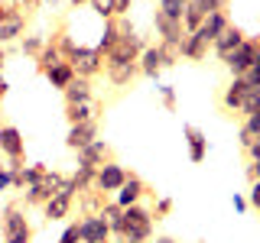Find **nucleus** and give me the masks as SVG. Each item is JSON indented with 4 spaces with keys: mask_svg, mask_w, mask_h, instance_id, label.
Masks as SVG:
<instances>
[{
    "mask_svg": "<svg viewBox=\"0 0 260 243\" xmlns=\"http://www.w3.org/2000/svg\"><path fill=\"white\" fill-rule=\"evenodd\" d=\"M65 178H69V175L55 172V169H46V175L39 178L36 185H26V188H23V205H26V208H43L52 194H59V188L65 185Z\"/></svg>",
    "mask_w": 260,
    "mask_h": 243,
    "instance_id": "obj_3",
    "label": "nucleus"
},
{
    "mask_svg": "<svg viewBox=\"0 0 260 243\" xmlns=\"http://www.w3.org/2000/svg\"><path fill=\"white\" fill-rule=\"evenodd\" d=\"M120 39V23H117V16H114V20H104V29H101V39H98V52L101 55H108L111 49H114V43H117Z\"/></svg>",
    "mask_w": 260,
    "mask_h": 243,
    "instance_id": "obj_26",
    "label": "nucleus"
},
{
    "mask_svg": "<svg viewBox=\"0 0 260 243\" xmlns=\"http://www.w3.org/2000/svg\"><path fill=\"white\" fill-rule=\"evenodd\" d=\"M94 175H98V169H91V166H78L69 178L75 182V188H78V194H81V191L94 188Z\"/></svg>",
    "mask_w": 260,
    "mask_h": 243,
    "instance_id": "obj_30",
    "label": "nucleus"
},
{
    "mask_svg": "<svg viewBox=\"0 0 260 243\" xmlns=\"http://www.w3.org/2000/svg\"><path fill=\"white\" fill-rule=\"evenodd\" d=\"M78 198H81V211H85V217H94V214H101V211H104V205H108V194H104V191H98V188H88V191H81Z\"/></svg>",
    "mask_w": 260,
    "mask_h": 243,
    "instance_id": "obj_24",
    "label": "nucleus"
},
{
    "mask_svg": "<svg viewBox=\"0 0 260 243\" xmlns=\"http://www.w3.org/2000/svg\"><path fill=\"white\" fill-rule=\"evenodd\" d=\"M169 211H173V201H169V198H159V201H156V208H153V217L159 221V217H166Z\"/></svg>",
    "mask_w": 260,
    "mask_h": 243,
    "instance_id": "obj_38",
    "label": "nucleus"
},
{
    "mask_svg": "<svg viewBox=\"0 0 260 243\" xmlns=\"http://www.w3.org/2000/svg\"><path fill=\"white\" fill-rule=\"evenodd\" d=\"M59 243H81V221H72L69 227H65Z\"/></svg>",
    "mask_w": 260,
    "mask_h": 243,
    "instance_id": "obj_33",
    "label": "nucleus"
},
{
    "mask_svg": "<svg viewBox=\"0 0 260 243\" xmlns=\"http://www.w3.org/2000/svg\"><path fill=\"white\" fill-rule=\"evenodd\" d=\"M247 91H250V85L244 78H231V85L221 91V97H218V107H221L224 113H241V107H244V97H247Z\"/></svg>",
    "mask_w": 260,
    "mask_h": 243,
    "instance_id": "obj_10",
    "label": "nucleus"
},
{
    "mask_svg": "<svg viewBox=\"0 0 260 243\" xmlns=\"http://www.w3.org/2000/svg\"><path fill=\"white\" fill-rule=\"evenodd\" d=\"M247 178H250V182H257V178H260V159H254L247 166Z\"/></svg>",
    "mask_w": 260,
    "mask_h": 243,
    "instance_id": "obj_45",
    "label": "nucleus"
},
{
    "mask_svg": "<svg viewBox=\"0 0 260 243\" xmlns=\"http://www.w3.org/2000/svg\"><path fill=\"white\" fill-rule=\"evenodd\" d=\"M228 26H231L228 13H224V10H215V13H208V16H205V23H202V26L195 29V32H199V36H202V39H205V43L211 46V43H215V39L221 36V32H224Z\"/></svg>",
    "mask_w": 260,
    "mask_h": 243,
    "instance_id": "obj_20",
    "label": "nucleus"
},
{
    "mask_svg": "<svg viewBox=\"0 0 260 243\" xmlns=\"http://www.w3.org/2000/svg\"><path fill=\"white\" fill-rule=\"evenodd\" d=\"M208 55V43L199 36V32H185L182 46H179V59H189V62H202Z\"/></svg>",
    "mask_w": 260,
    "mask_h": 243,
    "instance_id": "obj_23",
    "label": "nucleus"
},
{
    "mask_svg": "<svg viewBox=\"0 0 260 243\" xmlns=\"http://www.w3.org/2000/svg\"><path fill=\"white\" fill-rule=\"evenodd\" d=\"M43 46H46V39H43V36H26V39H23V52L32 55V59L43 52Z\"/></svg>",
    "mask_w": 260,
    "mask_h": 243,
    "instance_id": "obj_34",
    "label": "nucleus"
},
{
    "mask_svg": "<svg viewBox=\"0 0 260 243\" xmlns=\"http://www.w3.org/2000/svg\"><path fill=\"white\" fill-rule=\"evenodd\" d=\"M182 133H185V143H189V159L192 162H205V152H208V136L202 133L195 124H185L182 127Z\"/></svg>",
    "mask_w": 260,
    "mask_h": 243,
    "instance_id": "obj_21",
    "label": "nucleus"
},
{
    "mask_svg": "<svg viewBox=\"0 0 260 243\" xmlns=\"http://www.w3.org/2000/svg\"><path fill=\"white\" fill-rule=\"evenodd\" d=\"M4 65H7V46H0V75H4Z\"/></svg>",
    "mask_w": 260,
    "mask_h": 243,
    "instance_id": "obj_48",
    "label": "nucleus"
},
{
    "mask_svg": "<svg viewBox=\"0 0 260 243\" xmlns=\"http://www.w3.org/2000/svg\"><path fill=\"white\" fill-rule=\"evenodd\" d=\"M69 65L75 68L78 78H94L104 71V55L98 49H85V46H75L69 52Z\"/></svg>",
    "mask_w": 260,
    "mask_h": 243,
    "instance_id": "obj_6",
    "label": "nucleus"
},
{
    "mask_svg": "<svg viewBox=\"0 0 260 243\" xmlns=\"http://www.w3.org/2000/svg\"><path fill=\"white\" fill-rule=\"evenodd\" d=\"M75 198H78L75 182L65 178V185L59 188V194H52V198L43 205V217H46V221H65V217L72 214V208H75Z\"/></svg>",
    "mask_w": 260,
    "mask_h": 243,
    "instance_id": "obj_5",
    "label": "nucleus"
},
{
    "mask_svg": "<svg viewBox=\"0 0 260 243\" xmlns=\"http://www.w3.org/2000/svg\"><path fill=\"white\" fill-rule=\"evenodd\" d=\"M127 175H130V169H124L117 159H111V162H104V166L98 169V175H94V188H98V191H104V194H117V191H120V185L127 182Z\"/></svg>",
    "mask_w": 260,
    "mask_h": 243,
    "instance_id": "obj_8",
    "label": "nucleus"
},
{
    "mask_svg": "<svg viewBox=\"0 0 260 243\" xmlns=\"http://www.w3.org/2000/svg\"><path fill=\"white\" fill-rule=\"evenodd\" d=\"M111 237L120 243H150L153 240V211L143 205L124 208V214L111 224Z\"/></svg>",
    "mask_w": 260,
    "mask_h": 243,
    "instance_id": "obj_1",
    "label": "nucleus"
},
{
    "mask_svg": "<svg viewBox=\"0 0 260 243\" xmlns=\"http://www.w3.org/2000/svg\"><path fill=\"white\" fill-rule=\"evenodd\" d=\"M254 110H260V88H250L247 97H244V107H241V117H250Z\"/></svg>",
    "mask_w": 260,
    "mask_h": 243,
    "instance_id": "obj_32",
    "label": "nucleus"
},
{
    "mask_svg": "<svg viewBox=\"0 0 260 243\" xmlns=\"http://www.w3.org/2000/svg\"><path fill=\"white\" fill-rule=\"evenodd\" d=\"M0 156L7 159H23L26 156V140L13 124H0Z\"/></svg>",
    "mask_w": 260,
    "mask_h": 243,
    "instance_id": "obj_13",
    "label": "nucleus"
},
{
    "mask_svg": "<svg viewBox=\"0 0 260 243\" xmlns=\"http://www.w3.org/2000/svg\"><path fill=\"white\" fill-rule=\"evenodd\" d=\"M156 91H159V97H162V107L173 113V110H176V91H173V85H159Z\"/></svg>",
    "mask_w": 260,
    "mask_h": 243,
    "instance_id": "obj_36",
    "label": "nucleus"
},
{
    "mask_svg": "<svg viewBox=\"0 0 260 243\" xmlns=\"http://www.w3.org/2000/svg\"><path fill=\"white\" fill-rule=\"evenodd\" d=\"M244 81H247V85H250V88H260V59L254 62V68H250V71H247V75H244Z\"/></svg>",
    "mask_w": 260,
    "mask_h": 243,
    "instance_id": "obj_40",
    "label": "nucleus"
},
{
    "mask_svg": "<svg viewBox=\"0 0 260 243\" xmlns=\"http://www.w3.org/2000/svg\"><path fill=\"white\" fill-rule=\"evenodd\" d=\"M202 7H205V13H215V10H224L228 0H199Z\"/></svg>",
    "mask_w": 260,
    "mask_h": 243,
    "instance_id": "obj_43",
    "label": "nucleus"
},
{
    "mask_svg": "<svg viewBox=\"0 0 260 243\" xmlns=\"http://www.w3.org/2000/svg\"><path fill=\"white\" fill-rule=\"evenodd\" d=\"M7 91H10V85H7V78L0 75V104H4V97H7Z\"/></svg>",
    "mask_w": 260,
    "mask_h": 243,
    "instance_id": "obj_47",
    "label": "nucleus"
},
{
    "mask_svg": "<svg viewBox=\"0 0 260 243\" xmlns=\"http://www.w3.org/2000/svg\"><path fill=\"white\" fill-rule=\"evenodd\" d=\"M244 156H247L250 162H254V159H260V133L254 136V140H250V146L244 149Z\"/></svg>",
    "mask_w": 260,
    "mask_h": 243,
    "instance_id": "obj_41",
    "label": "nucleus"
},
{
    "mask_svg": "<svg viewBox=\"0 0 260 243\" xmlns=\"http://www.w3.org/2000/svg\"><path fill=\"white\" fill-rule=\"evenodd\" d=\"M104 75L114 88H127L134 85V78L140 75V62H130V65H104Z\"/></svg>",
    "mask_w": 260,
    "mask_h": 243,
    "instance_id": "obj_22",
    "label": "nucleus"
},
{
    "mask_svg": "<svg viewBox=\"0 0 260 243\" xmlns=\"http://www.w3.org/2000/svg\"><path fill=\"white\" fill-rule=\"evenodd\" d=\"M150 194V188H146V182L137 172H130L127 175V182L120 185V191L114 194V205H120V208H130V205H140V201Z\"/></svg>",
    "mask_w": 260,
    "mask_h": 243,
    "instance_id": "obj_11",
    "label": "nucleus"
},
{
    "mask_svg": "<svg viewBox=\"0 0 260 243\" xmlns=\"http://www.w3.org/2000/svg\"><path fill=\"white\" fill-rule=\"evenodd\" d=\"M91 10L101 20H114V0H91Z\"/></svg>",
    "mask_w": 260,
    "mask_h": 243,
    "instance_id": "obj_35",
    "label": "nucleus"
},
{
    "mask_svg": "<svg viewBox=\"0 0 260 243\" xmlns=\"http://www.w3.org/2000/svg\"><path fill=\"white\" fill-rule=\"evenodd\" d=\"M94 140H101V120H88V124H75V127H69V136H65V146L69 149H85L88 143H94Z\"/></svg>",
    "mask_w": 260,
    "mask_h": 243,
    "instance_id": "obj_12",
    "label": "nucleus"
},
{
    "mask_svg": "<svg viewBox=\"0 0 260 243\" xmlns=\"http://www.w3.org/2000/svg\"><path fill=\"white\" fill-rule=\"evenodd\" d=\"M244 39H247V36H244V29L231 23V26H228V29L221 32V36L215 39V43H211V49H215V55H218L221 62H228V55H231L234 49H238V46L244 43Z\"/></svg>",
    "mask_w": 260,
    "mask_h": 243,
    "instance_id": "obj_18",
    "label": "nucleus"
},
{
    "mask_svg": "<svg viewBox=\"0 0 260 243\" xmlns=\"http://www.w3.org/2000/svg\"><path fill=\"white\" fill-rule=\"evenodd\" d=\"M62 62H69V59L62 55V46H59V39H55V36H52V39H46L43 52L36 55V71H39V75H46L49 68H55V65H62Z\"/></svg>",
    "mask_w": 260,
    "mask_h": 243,
    "instance_id": "obj_19",
    "label": "nucleus"
},
{
    "mask_svg": "<svg viewBox=\"0 0 260 243\" xmlns=\"http://www.w3.org/2000/svg\"><path fill=\"white\" fill-rule=\"evenodd\" d=\"M150 243H179V240H173V237H156V240H150Z\"/></svg>",
    "mask_w": 260,
    "mask_h": 243,
    "instance_id": "obj_49",
    "label": "nucleus"
},
{
    "mask_svg": "<svg viewBox=\"0 0 260 243\" xmlns=\"http://www.w3.org/2000/svg\"><path fill=\"white\" fill-rule=\"evenodd\" d=\"M257 133H260V110H254L250 117H244V124H241V149H247Z\"/></svg>",
    "mask_w": 260,
    "mask_h": 243,
    "instance_id": "obj_29",
    "label": "nucleus"
},
{
    "mask_svg": "<svg viewBox=\"0 0 260 243\" xmlns=\"http://www.w3.org/2000/svg\"><path fill=\"white\" fill-rule=\"evenodd\" d=\"M81 243H111V224L101 214L81 217Z\"/></svg>",
    "mask_w": 260,
    "mask_h": 243,
    "instance_id": "obj_16",
    "label": "nucleus"
},
{
    "mask_svg": "<svg viewBox=\"0 0 260 243\" xmlns=\"http://www.w3.org/2000/svg\"><path fill=\"white\" fill-rule=\"evenodd\" d=\"M72 7H81V4H91V0H69Z\"/></svg>",
    "mask_w": 260,
    "mask_h": 243,
    "instance_id": "obj_50",
    "label": "nucleus"
},
{
    "mask_svg": "<svg viewBox=\"0 0 260 243\" xmlns=\"http://www.w3.org/2000/svg\"><path fill=\"white\" fill-rule=\"evenodd\" d=\"M234 211H247V198H241V194H234Z\"/></svg>",
    "mask_w": 260,
    "mask_h": 243,
    "instance_id": "obj_46",
    "label": "nucleus"
},
{
    "mask_svg": "<svg viewBox=\"0 0 260 243\" xmlns=\"http://www.w3.org/2000/svg\"><path fill=\"white\" fill-rule=\"evenodd\" d=\"M156 4H159V13L162 16L182 23V13H185V4H189V0H156Z\"/></svg>",
    "mask_w": 260,
    "mask_h": 243,
    "instance_id": "obj_31",
    "label": "nucleus"
},
{
    "mask_svg": "<svg viewBox=\"0 0 260 243\" xmlns=\"http://www.w3.org/2000/svg\"><path fill=\"white\" fill-rule=\"evenodd\" d=\"M46 78H49V85H52V88L65 91V88L75 81V68H72L69 62H62V65H55V68H49V71H46Z\"/></svg>",
    "mask_w": 260,
    "mask_h": 243,
    "instance_id": "obj_28",
    "label": "nucleus"
},
{
    "mask_svg": "<svg viewBox=\"0 0 260 243\" xmlns=\"http://www.w3.org/2000/svg\"><path fill=\"white\" fill-rule=\"evenodd\" d=\"M153 26H156V36H162V39H159V46L179 55V46H182V39H185L182 23L169 20V16H162V13L156 10V13H153Z\"/></svg>",
    "mask_w": 260,
    "mask_h": 243,
    "instance_id": "obj_9",
    "label": "nucleus"
},
{
    "mask_svg": "<svg viewBox=\"0 0 260 243\" xmlns=\"http://www.w3.org/2000/svg\"><path fill=\"white\" fill-rule=\"evenodd\" d=\"M257 59H260V39H250V36H247L231 55H228L224 68L231 71V78H244L250 68H254V62H257Z\"/></svg>",
    "mask_w": 260,
    "mask_h": 243,
    "instance_id": "obj_4",
    "label": "nucleus"
},
{
    "mask_svg": "<svg viewBox=\"0 0 260 243\" xmlns=\"http://www.w3.org/2000/svg\"><path fill=\"white\" fill-rule=\"evenodd\" d=\"M10 185H13V172H10L7 162H0V191H7Z\"/></svg>",
    "mask_w": 260,
    "mask_h": 243,
    "instance_id": "obj_37",
    "label": "nucleus"
},
{
    "mask_svg": "<svg viewBox=\"0 0 260 243\" xmlns=\"http://www.w3.org/2000/svg\"><path fill=\"white\" fill-rule=\"evenodd\" d=\"M65 120H69V127L88 124V120H101V101H98V97H88V101L65 104Z\"/></svg>",
    "mask_w": 260,
    "mask_h": 243,
    "instance_id": "obj_14",
    "label": "nucleus"
},
{
    "mask_svg": "<svg viewBox=\"0 0 260 243\" xmlns=\"http://www.w3.org/2000/svg\"><path fill=\"white\" fill-rule=\"evenodd\" d=\"M0 233L4 243H32V224L26 221L23 201H10L0 211Z\"/></svg>",
    "mask_w": 260,
    "mask_h": 243,
    "instance_id": "obj_2",
    "label": "nucleus"
},
{
    "mask_svg": "<svg viewBox=\"0 0 260 243\" xmlns=\"http://www.w3.org/2000/svg\"><path fill=\"white\" fill-rule=\"evenodd\" d=\"M130 4H134V0H114V16H127Z\"/></svg>",
    "mask_w": 260,
    "mask_h": 243,
    "instance_id": "obj_44",
    "label": "nucleus"
},
{
    "mask_svg": "<svg viewBox=\"0 0 260 243\" xmlns=\"http://www.w3.org/2000/svg\"><path fill=\"white\" fill-rule=\"evenodd\" d=\"M65 104H75V101H88V97H94V91H91V78H78L75 75V81H72L69 88H65Z\"/></svg>",
    "mask_w": 260,
    "mask_h": 243,
    "instance_id": "obj_25",
    "label": "nucleus"
},
{
    "mask_svg": "<svg viewBox=\"0 0 260 243\" xmlns=\"http://www.w3.org/2000/svg\"><path fill=\"white\" fill-rule=\"evenodd\" d=\"M13 10H20V0H0V20L10 16Z\"/></svg>",
    "mask_w": 260,
    "mask_h": 243,
    "instance_id": "obj_42",
    "label": "nucleus"
},
{
    "mask_svg": "<svg viewBox=\"0 0 260 243\" xmlns=\"http://www.w3.org/2000/svg\"><path fill=\"white\" fill-rule=\"evenodd\" d=\"M26 20H29V16L23 10H13L10 16H4V20H0V46L16 43V39L26 32Z\"/></svg>",
    "mask_w": 260,
    "mask_h": 243,
    "instance_id": "obj_17",
    "label": "nucleus"
},
{
    "mask_svg": "<svg viewBox=\"0 0 260 243\" xmlns=\"http://www.w3.org/2000/svg\"><path fill=\"white\" fill-rule=\"evenodd\" d=\"M247 205L254 208V211H260V178H257V182H250V198H247Z\"/></svg>",
    "mask_w": 260,
    "mask_h": 243,
    "instance_id": "obj_39",
    "label": "nucleus"
},
{
    "mask_svg": "<svg viewBox=\"0 0 260 243\" xmlns=\"http://www.w3.org/2000/svg\"><path fill=\"white\" fill-rule=\"evenodd\" d=\"M205 7L199 4V0H189V4H185V13H182V29L185 32H195L202 26V23H205Z\"/></svg>",
    "mask_w": 260,
    "mask_h": 243,
    "instance_id": "obj_27",
    "label": "nucleus"
},
{
    "mask_svg": "<svg viewBox=\"0 0 260 243\" xmlns=\"http://www.w3.org/2000/svg\"><path fill=\"white\" fill-rule=\"evenodd\" d=\"M111 159H114V149H111L108 140H94V143H88L85 149H78V166L101 169L104 162H111Z\"/></svg>",
    "mask_w": 260,
    "mask_h": 243,
    "instance_id": "obj_15",
    "label": "nucleus"
},
{
    "mask_svg": "<svg viewBox=\"0 0 260 243\" xmlns=\"http://www.w3.org/2000/svg\"><path fill=\"white\" fill-rule=\"evenodd\" d=\"M176 62H179L176 52H169V49H162V46H146L140 52V75L156 78L162 68H173Z\"/></svg>",
    "mask_w": 260,
    "mask_h": 243,
    "instance_id": "obj_7",
    "label": "nucleus"
}]
</instances>
